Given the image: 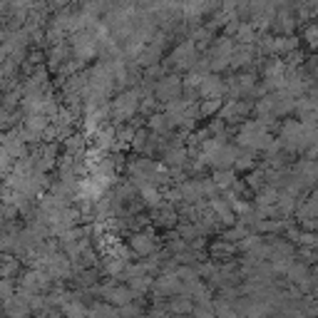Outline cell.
Returning a JSON list of instances; mask_svg holds the SVG:
<instances>
[{"mask_svg":"<svg viewBox=\"0 0 318 318\" xmlns=\"http://www.w3.org/2000/svg\"><path fill=\"white\" fill-rule=\"evenodd\" d=\"M241 142L249 144V147H266L269 144V137H266L264 129H259V124H249L241 132Z\"/></svg>","mask_w":318,"mask_h":318,"instance_id":"6da1fadb","label":"cell"},{"mask_svg":"<svg viewBox=\"0 0 318 318\" xmlns=\"http://www.w3.org/2000/svg\"><path fill=\"white\" fill-rule=\"evenodd\" d=\"M179 92V82L177 80H172V77H167L162 85L157 87V95L159 97H164V100H169V97H174Z\"/></svg>","mask_w":318,"mask_h":318,"instance_id":"7a4b0ae2","label":"cell"},{"mask_svg":"<svg viewBox=\"0 0 318 318\" xmlns=\"http://www.w3.org/2000/svg\"><path fill=\"white\" fill-rule=\"evenodd\" d=\"M45 283H47V278H45V274H38V271L28 274V278L23 281V286H25L28 291H40V288H42Z\"/></svg>","mask_w":318,"mask_h":318,"instance_id":"3957f363","label":"cell"},{"mask_svg":"<svg viewBox=\"0 0 318 318\" xmlns=\"http://www.w3.org/2000/svg\"><path fill=\"white\" fill-rule=\"evenodd\" d=\"M134 107H137V102H134V95H124V97H119V100H117V105H115V112H117V115H129Z\"/></svg>","mask_w":318,"mask_h":318,"instance_id":"277c9868","label":"cell"},{"mask_svg":"<svg viewBox=\"0 0 318 318\" xmlns=\"http://www.w3.org/2000/svg\"><path fill=\"white\" fill-rule=\"evenodd\" d=\"M105 293H107L115 303H127V301H129V291H124V288H107Z\"/></svg>","mask_w":318,"mask_h":318,"instance_id":"5b68a950","label":"cell"},{"mask_svg":"<svg viewBox=\"0 0 318 318\" xmlns=\"http://www.w3.org/2000/svg\"><path fill=\"white\" fill-rule=\"evenodd\" d=\"M134 249L139 251V254H147L149 249H152V241H147V236H134Z\"/></svg>","mask_w":318,"mask_h":318,"instance_id":"8992f818","label":"cell"}]
</instances>
